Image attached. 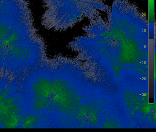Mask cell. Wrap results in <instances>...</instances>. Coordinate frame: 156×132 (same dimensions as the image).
Segmentation results:
<instances>
[{
	"instance_id": "6da1fadb",
	"label": "cell",
	"mask_w": 156,
	"mask_h": 132,
	"mask_svg": "<svg viewBox=\"0 0 156 132\" xmlns=\"http://www.w3.org/2000/svg\"><path fill=\"white\" fill-rule=\"evenodd\" d=\"M46 58L45 43L34 28L28 2L0 13V75L24 77Z\"/></svg>"
},
{
	"instance_id": "7a4b0ae2",
	"label": "cell",
	"mask_w": 156,
	"mask_h": 132,
	"mask_svg": "<svg viewBox=\"0 0 156 132\" xmlns=\"http://www.w3.org/2000/svg\"><path fill=\"white\" fill-rule=\"evenodd\" d=\"M107 0H42V25L56 31L67 30L85 18L92 20L109 8Z\"/></svg>"
}]
</instances>
